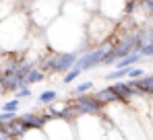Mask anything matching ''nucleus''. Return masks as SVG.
<instances>
[{"instance_id": "1", "label": "nucleus", "mask_w": 153, "mask_h": 140, "mask_svg": "<svg viewBox=\"0 0 153 140\" xmlns=\"http://www.w3.org/2000/svg\"><path fill=\"white\" fill-rule=\"evenodd\" d=\"M44 37H46L48 47L52 52H62V54H71V52L85 54V52H89L87 23L81 19H75V17H68L64 13L44 31Z\"/></svg>"}, {"instance_id": "2", "label": "nucleus", "mask_w": 153, "mask_h": 140, "mask_svg": "<svg viewBox=\"0 0 153 140\" xmlns=\"http://www.w3.org/2000/svg\"><path fill=\"white\" fill-rule=\"evenodd\" d=\"M35 27L31 23L25 8H19L15 15L4 19L0 23V52L2 54H17L27 52V47L33 39Z\"/></svg>"}, {"instance_id": "3", "label": "nucleus", "mask_w": 153, "mask_h": 140, "mask_svg": "<svg viewBox=\"0 0 153 140\" xmlns=\"http://www.w3.org/2000/svg\"><path fill=\"white\" fill-rule=\"evenodd\" d=\"M64 2L66 0H33L25 6L27 15L31 19V23L35 29H48L60 15H62V8H64Z\"/></svg>"}, {"instance_id": "4", "label": "nucleus", "mask_w": 153, "mask_h": 140, "mask_svg": "<svg viewBox=\"0 0 153 140\" xmlns=\"http://www.w3.org/2000/svg\"><path fill=\"white\" fill-rule=\"evenodd\" d=\"M116 31H118V25L114 21L102 17L100 13H93L89 23H87V43H89V49L108 43Z\"/></svg>"}, {"instance_id": "5", "label": "nucleus", "mask_w": 153, "mask_h": 140, "mask_svg": "<svg viewBox=\"0 0 153 140\" xmlns=\"http://www.w3.org/2000/svg\"><path fill=\"white\" fill-rule=\"evenodd\" d=\"M128 6H130V0H100L97 2V13L118 25L120 21L126 19Z\"/></svg>"}, {"instance_id": "6", "label": "nucleus", "mask_w": 153, "mask_h": 140, "mask_svg": "<svg viewBox=\"0 0 153 140\" xmlns=\"http://www.w3.org/2000/svg\"><path fill=\"white\" fill-rule=\"evenodd\" d=\"M19 10V0H0V23Z\"/></svg>"}, {"instance_id": "7", "label": "nucleus", "mask_w": 153, "mask_h": 140, "mask_svg": "<svg viewBox=\"0 0 153 140\" xmlns=\"http://www.w3.org/2000/svg\"><path fill=\"white\" fill-rule=\"evenodd\" d=\"M44 78H46V74H44L42 70H39L37 66H35V68H33L31 72H29V74H27L25 83H27V87H29V85H37V83H42Z\"/></svg>"}, {"instance_id": "8", "label": "nucleus", "mask_w": 153, "mask_h": 140, "mask_svg": "<svg viewBox=\"0 0 153 140\" xmlns=\"http://www.w3.org/2000/svg\"><path fill=\"white\" fill-rule=\"evenodd\" d=\"M39 103H44V105H52V103H56V99H58V93L50 89V91H44V93H39Z\"/></svg>"}, {"instance_id": "9", "label": "nucleus", "mask_w": 153, "mask_h": 140, "mask_svg": "<svg viewBox=\"0 0 153 140\" xmlns=\"http://www.w3.org/2000/svg\"><path fill=\"white\" fill-rule=\"evenodd\" d=\"M128 70L130 68H114L112 72L105 74V80H122L124 76H128Z\"/></svg>"}, {"instance_id": "10", "label": "nucleus", "mask_w": 153, "mask_h": 140, "mask_svg": "<svg viewBox=\"0 0 153 140\" xmlns=\"http://www.w3.org/2000/svg\"><path fill=\"white\" fill-rule=\"evenodd\" d=\"M91 89H93V83L91 80H85V83H79L76 87H73L71 93L75 95V97H79V95H85L87 91H91Z\"/></svg>"}, {"instance_id": "11", "label": "nucleus", "mask_w": 153, "mask_h": 140, "mask_svg": "<svg viewBox=\"0 0 153 140\" xmlns=\"http://www.w3.org/2000/svg\"><path fill=\"white\" fill-rule=\"evenodd\" d=\"M19 105H21V99H10V101H6V103H2V111H6V113H17V109H19Z\"/></svg>"}, {"instance_id": "12", "label": "nucleus", "mask_w": 153, "mask_h": 140, "mask_svg": "<svg viewBox=\"0 0 153 140\" xmlns=\"http://www.w3.org/2000/svg\"><path fill=\"white\" fill-rule=\"evenodd\" d=\"M79 76H81V70H79V68H73V70H68V72L62 76V83H64V85H71V83H73V80H76Z\"/></svg>"}, {"instance_id": "13", "label": "nucleus", "mask_w": 153, "mask_h": 140, "mask_svg": "<svg viewBox=\"0 0 153 140\" xmlns=\"http://www.w3.org/2000/svg\"><path fill=\"white\" fill-rule=\"evenodd\" d=\"M143 58H153V41H147L145 46L141 47V52H139Z\"/></svg>"}, {"instance_id": "14", "label": "nucleus", "mask_w": 153, "mask_h": 140, "mask_svg": "<svg viewBox=\"0 0 153 140\" xmlns=\"http://www.w3.org/2000/svg\"><path fill=\"white\" fill-rule=\"evenodd\" d=\"M145 76V70L143 68H130L128 70V78L130 80H137V78H143Z\"/></svg>"}, {"instance_id": "15", "label": "nucleus", "mask_w": 153, "mask_h": 140, "mask_svg": "<svg viewBox=\"0 0 153 140\" xmlns=\"http://www.w3.org/2000/svg\"><path fill=\"white\" fill-rule=\"evenodd\" d=\"M29 95H31V91H29V87H25V89L17 91V99H23V97H29Z\"/></svg>"}]
</instances>
